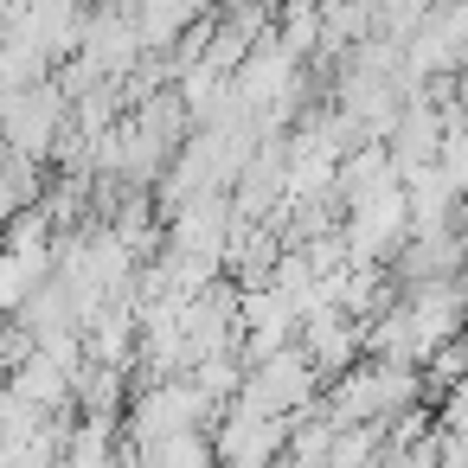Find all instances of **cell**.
<instances>
[{
  "label": "cell",
  "instance_id": "ba28073f",
  "mask_svg": "<svg viewBox=\"0 0 468 468\" xmlns=\"http://www.w3.org/2000/svg\"><path fill=\"white\" fill-rule=\"evenodd\" d=\"M52 282V257H20V250H0V314H20V302Z\"/></svg>",
  "mask_w": 468,
  "mask_h": 468
},
{
  "label": "cell",
  "instance_id": "277c9868",
  "mask_svg": "<svg viewBox=\"0 0 468 468\" xmlns=\"http://www.w3.org/2000/svg\"><path fill=\"white\" fill-rule=\"evenodd\" d=\"M385 154H391L398 180L417 174V167H436V154H442V116H436L423 97H410L404 116H398V129L385 135Z\"/></svg>",
  "mask_w": 468,
  "mask_h": 468
},
{
  "label": "cell",
  "instance_id": "8992f818",
  "mask_svg": "<svg viewBox=\"0 0 468 468\" xmlns=\"http://www.w3.org/2000/svg\"><path fill=\"white\" fill-rule=\"evenodd\" d=\"M71 410H84V417H122L129 410V372L84 359L78 378H71Z\"/></svg>",
  "mask_w": 468,
  "mask_h": 468
},
{
  "label": "cell",
  "instance_id": "3957f363",
  "mask_svg": "<svg viewBox=\"0 0 468 468\" xmlns=\"http://www.w3.org/2000/svg\"><path fill=\"white\" fill-rule=\"evenodd\" d=\"M282 449H289L282 417H257L244 404H225V417L212 423V462L218 468H276Z\"/></svg>",
  "mask_w": 468,
  "mask_h": 468
},
{
  "label": "cell",
  "instance_id": "7a4b0ae2",
  "mask_svg": "<svg viewBox=\"0 0 468 468\" xmlns=\"http://www.w3.org/2000/svg\"><path fill=\"white\" fill-rule=\"evenodd\" d=\"M65 122H71V103L58 97L52 78L33 84V90H0V148H14V154L46 167L58 135H65Z\"/></svg>",
  "mask_w": 468,
  "mask_h": 468
},
{
  "label": "cell",
  "instance_id": "30bf717a",
  "mask_svg": "<svg viewBox=\"0 0 468 468\" xmlns=\"http://www.w3.org/2000/svg\"><path fill=\"white\" fill-rule=\"evenodd\" d=\"M0 468H7V442H0Z\"/></svg>",
  "mask_w": 468,
  "mask_h": 468
},
{
  "label": "cell",
  "instance_id": "6da1fadb",
  "mask_svg": "<svg viewBox=\"0 0 468 468\" xmlns=\"http://www.w3.org/2000/svg\"><path fill=\"white\" fill-rule=\"evenodd\" d=\"M340 244H346V263L391 270V257L410 244V206H404V186H385V193H372V199H353L346 218H340Z\"/></svg>",
  "mask_w": 468,
  "mask_h": 468
},
{
  "label": "cell",
  "instance_id": "9c48e42d",
  "mask_svg": "<svg viewBox=\"0 0 468 468\" xmlns=\"http://www.w3.org/2000/svg\"><path fill=\"white\" fill-rule=\"evenodd\" d=\"M148 468H218V462H212V436H206V430L167 436L161 449H148Z\"/></svg>",
  "mask_w": 468,
  "mask_h": 468
},
{
  "label": "cell",
  "instance_id": "5b68a950",
  "mask_svg": "<svg viewBox=\"0 0 468 468\" xmlns=\"http://www.w3.org/2000/svg\"><path fill=\"white\" fill-rule=\"evenodd\" d=\"M71 378H78V366H65V359H52V353H33L14 378H7V391L20 398V404H33V410H71Z\"/></svg>",
  "mask_w": 468,
  "mask_h": 468
},
{
  "label": "cell",
  "instance_id": "52a82bcc",
  "mask_svg": "<svg viewBox=\"0 0 468 468\" xmlns=\"http://www.w3.org/2000/svg\"><path fill=\"white\" fill-rule=\"evenodd\" d=\"M46 199V167L14 154V148H0V231H7L20 212H33Z\"/></svg>",
  "mask_w": 468,
  "mask_h": 468
}]
</instances>
